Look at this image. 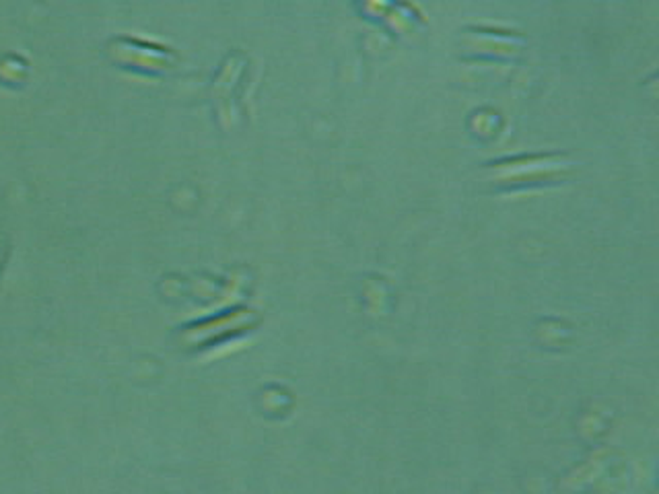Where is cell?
<instances>
[{
	"label": "cell",
	"instance_id": "6da1fadb",
	"mask_svg": "<svg viewBox=\"0 0 659 494\" xmlns=\"http://www.w3.org/2000/svg\"><path fill=\"white\" fill-rule=\"evenodd\" d=\"M252 320V312H242V314H233L229 317H223V320L214 322V324H204V325H198L196 330H190L184 340L188 342V345H198L206 334H211L212 330L219 332V334H225L229 330H235V328H243V325H248Z\"/></svg>",
	"mask_w": 659,
	"mask_h": 494
}]
</instances>
